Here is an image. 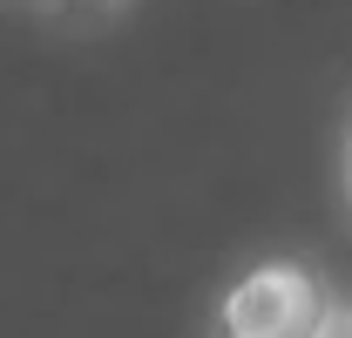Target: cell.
<instances>
[{
    "label": "cell",
    "mask_w": 352,
    "mask_h": 338,
    "mask_svg": "<svg viewBox=\"0 0 352 338\" xmlns=\"http://www.w3.org/2000/svg\"><path fill=\"white\" fill-rule=\"evenodd\" d=\"M332 338H352V318H346V325H339V332H332Z\"/></svg>",
    "instance_id": "7a4b0ae2"
},
{
    "label": "cell",
    "mask_w": 352,
    "mask_h": 338,
    "mask_svg": "<svg viewBox=\"0 0 352 338\" xmlns=\"http://www.w3.org/2000/svg\"><path fill=\"white\" fill-rule=\"evenodd\" d=\"M339 325L346 318H339V304L325 291V278L311 264L271 257V264H251L223 291L210 338H332Z\"/></svg>",
    "instance_id": "6da1fadb"
}]
</instances>
